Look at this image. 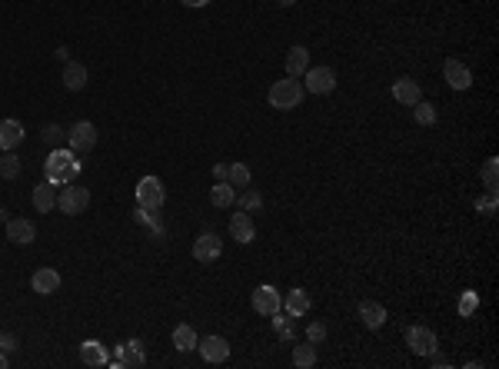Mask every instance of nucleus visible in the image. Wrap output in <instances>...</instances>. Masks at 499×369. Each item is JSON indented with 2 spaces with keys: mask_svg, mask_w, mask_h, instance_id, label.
I'll list each match as a JSON object with an SVG mask.
<instances>
[{
  "mask_svg": "<svg viewBox=\"0 0 499 369\" xmlns=\"http://www.w3.org/2000/svg\"><path fill=\"white\" fill-rule=\"evenodd\" d=\"M137 203L140 210H160L167 203V190H163L160 176H143L137 183Z\"/></svg>",
  "mask_w": 499,
  "mask_h": 369,
  "instance_id": "obj_4",
  "label": "nucleus"
},
{
  "mask_svg": "<svg viewBox=\"0 0 499 369\" xmlns=\"http://www.w3.org/2000/svg\"><path fill=\"white\" fill-rule=\"evenodd\" d=\"M7 363H11V359H7V353H4V349H0V369L7 366Z\"/></svg>",
  "mask_w": 499,
  "mask_h": 369,
  "instance_id": "obj_38",
  "label": "nucleus"
},
{
  "mask_svg": "<svg viewBox=\"0 0 499 369\" xmlns=\"http://www.w3.org/2000/svg\"><path fill=\"white\" fill-rule=\"evenodd\" d=\"M197 333H193V326H186V323H180L174 329V346L180 349V353H190V349H197Z\"/></svg>",
  "mask_w": 499,
  "mask_h": 369,
  "instance_id": "obj_25",
  "label": "nucleus"
},
{
  "mask_svg": "<svg viewBox=\"0 0 499 369\" xmlns=\"http://www.w3.org/2000/svg\"><path fill=\"white\" fill-rule=\"evenodd\" d=\"M77 174H80V160H77V153H73V150H54L50 157H47V163H44V176L54 186H57V183L67 186Z\"/></svg>",
  "mask_w": 499,
  "mask_h": 369,
  "instance_id": "obj_1",
  "label": "nucleus"
},
{
  "mask_svg": "<svg viewBox=\"0 0 499 369\" xmlns=\"http://www.w3.org/2000/svg\"><path fill=\"white\" fill-rule=\"evenodd\" d=\"M230 236L236 243H253L256 240V226H253V219H250V213H233L230 217Z\"/></svg>",
  "mask_w": 499,
  "mask_h": 369,
  "instance_id": "obj_16",
  "label": "nucleus"
},
{
  "mask_svg": "<svg viewBox=\"0 0 499 369\" xmlns=\"http://www.w3.org/2000/svg\"><path fill=\"white\" fill-rule=\"evenodd\" d=\"M0 349H4V353H13V349H17V336H13V333H0Z\"/></svg>",
  "mask_w": 499,
  "mask_h": 369,
  "instance_id": "obj_34",
  "label": "nucleus"
},
{
  "mask_svg": "<svg viewBox=\"0 0 499 369\" xmlns=\"http://www.w3.org/2000/svg\"><path fill=\"white\" fill-rule=\"evenodd\" d=\"M87 207H90V190H87V186L67 183L57 193V210L60 213H67V217H77V213H83Z\"/></svg>",
  "mask_w": 499,
  "mask_h": 369,
  "instance_id": "obj_3",
  "label": "nucleus"
},
{
  "mask_svg": "<svg viewBox=\"0 0 499 369\" xmlns=\"http://www.w3.org/2000/svg\"><path fill=\"white\" fill-rule=\"evenodd\" d=\"M306 336H310V343H313V346H320V343L326 339V323H310V326H306Z\"/></svg>",
  "mask_w": 499,
  "mask_h": 369,
  "instance_id": "obj_33",
  "label": "nucleus"
},
{
  "mask_svg": "<svg viewBox=\"0 0 499 369\" xmlns=\"http://www.w3.org/2000/svg\"><path fill=\"white\" fill-rule=\"evenodd\" d=\"M253 310L260 313V316H277L279 310H283V296H279L273 286H256L253 289Z\"/></svg>",
  "mask_w": 499,
  "mask_h": 369,
  "instance_id": "obj_9",
  "label": "nucleus"
},
{
  "mask_svg": "<svg viewBox=\"0 0 499 369\" xmlns=\"http://www.w3.org/2000/svg\"><path fill=\"white\" fill-rule=\"evenodd\" d=\"M407 346L416 353V356H433L436 353V333L426 329V326H409L407 329Z\"/></svg>",
  "mask_w": 499,
  "mask_h": 369,
  "instance_id": "obj_8",
  "label": "nucleus"
},
{
  "mask_svg": "<svg viewBox=\"0 0 499 369\" xmlns=\"http://www.w3.org/2000/svg\"><path fill=\"white\" fill-rule=\"evenodd\" d=\"M413 116H416L419 127H433V123H436V107L419 100V104H413Z\"/></svg>",
  "mask_w": 499,
  "mask_h": 369,
  "instance_id": "obj_29",
  "label": "nucleus"
},
{
  "mask_svg": "<svg viewBox=\"0 0 499 369\" xmlns=\"http://www.w3.org/2000/svg\"><path fill=\"white\" fill-rule=\"evenodd\" d=\"M7 240L17 243V246H27V243L37 240V226L27 217H13L7 219Z\"/></svg>",
  "mask_w": 499,
  "mask_h": 369,
  "instance_id": "obj_12",
  "label": "nucleus"
},
{
  "mask_svg": "<svg viewBox=\"0 0 499 369\" xmlns=\"http://www.w3.org/2000/svg\"><path fill=\"white\" fill-rule=\"evenodd\" d=\"M360 320L366 329H383L386 326V306H380V303H360Z\"/></svg>",
  "mask_w": 499,
  "mask_h": 369,
  "instance_id": "obj_19",
  "label": "nucleus"
},
{
  "mask_svg": "<svg viewBox=\"0 0 499 369\" xmlns=\"http://www.w3.org/2000/svg\"><path fill=\"white\" fill-rule=\"evenodd\" d=\"M310 70V50L306 47H290L287 54V77H303Z\"/></svg>",
  "mask_w": 499,
  "mask_h": 369,
  "instance_id": "obj_20",
  "label": "nucleus"
},
{
  "mask_svg": "<svg viewBox=\"0 0 499 369\" xmlns=\"http://www.w3.org/2000/svg\"><path fill=\"white\" fill-rule=\"evenodd\" d=\"M210 203L220 210L233 207V203H236V190H233L227 180H217V186H210Z\"/></svg>",
  "mask_w": 499,
  "mask_h": 369,
  "instance_id": "obj_23",
  "label": "nucleus"
},
{
  "mask_svg": "<svg viewBox=\"0 0 499 369\" xmlns=\"http://www.w3.org/2000/svg\"><path fill=\"white\" fill-rule=\"evenodd\" d=\"M80 359L87 363V366H107V363H110V356H107V346H104V343H97V339H87V343H80Z\"/></svg>",
  "mask_w": 499,
  "mask_h": 369,
  "instance_id": "obj_21",
  "label": "nucleus"
},
{
  "mask_svg": "<svg viewBox=\"0 0 499 369\" xmlns=\"http://www.w3.org/2000/svg\"><path fill=\"white\" fill-rule=\"evenodd\" d=\"M197 349L207 363H227V359H230V343H227L223 336H207V339H200Z\"/></svg>",
  "mask_w": 499,
  "mask_h": 369,
  "instance_id": "obj_11",
  "label": "nucleus"
},
{
  "mask_svg": "<svg viewBox=\"0 0 499 369\" xmlns=\"http://www.w3.org/2000/svg\"><path fill=\"white\" fill-rule=\"evenodd\" d=\"M443 77H446V83H450L453 90H469V87H473V73H469V67L459 63V60H446Z\"/></svg>",
  "mask_w": 499,
  "mask_h": 369,
  "instance_id": "obj_14",
  "label": "nucleus"
},
{
  "mask_svg": "<svg viewBox=\"0 0 499 369\" xmlns=\"http://www.w3.org/2000/svg\"><path fill=\"white\" fill-rule=\"evenodd\" d=\"M227 183H230L233 190H236V186H250V167H244V163H230Z\"/></svg>",
  "mask_w": 499,
  "mask_h": 369,
  "instance_id": "obj_30",
  "label": "nucleus"
},
{
  "mask_svg": "<svg viewBox=\"0 0 499 369\" xmlns=\"http://www.w3.org/2000/svg\"><path fill=\"white\" fill-rule=\"evenodd\" d=\"M67 147L73 153H90L97 147V127H93L90 120H77L67 130Z\"/></svg>",
  "mask_w": 499,
  "mask_h": 369,
  "instance_id": "obj_5",
  "label": "nucleus"
},
{
  "mask_svg": "<svg viewBox=\"0 0 499 369\" xmlns=\"http://www.w3.org/2000/svg\"><path fill=\"white\" fill-rule=\"evenodd\" d=\"M213 176H217V180H227V176H230V163H217V167H213Z\"/></svg>",
  "mask_w": 499,
  "mask_h": 369,
  "instance_id": "obj_36",
  "label": "nucleus"
},
{
  "mask_svg": "<svg viewBox=\"0 0 499 369\" xmlns=\"http://www.w3.org/2000/svg\"><path fill=\"white\" fill-rule=\"evenodd\" d=\"M496 174H499V160L489 157V160L483 163V183H486L489 193H496Z\"/></svg>",
  "mask_w": 499,
  "mask_h": 369,
  "instance_id": "obj_31",
  "label": "nucleus"
},
{
  "mask_svg": "<svg viewBox=\"0 0 499 369\" xmlns=\"http://www.w3.org/2000/svg\"><path fill=\"white\" fill-rule=\"evenodd\" d=\"M223 253V240L217 233H200L197 243H193V260L197 263H213V260H220Z\"/></svg>",
  "mask_w": 499,
  "mask_h": 369,
  "instance_id": "obj_10",
  "label": "nucleus"
},
{
  "mask_svg": "<svg viewBox=\"0 0 499 369\" xmlns=\"http://www.w3.org/2000/svg\"><path fill=\"white\" fill-rule=\"evenodd\" d=\"M310 306H313V300H310V293H306V289H293L290 296L283 300V310H287V316H290V320H296V316H306V313H310Z\"/></svg>",
  "mask_w": 499,
  "mask_h": 369,
  "instance_id": "obj_18",
  "label": "nucleus"
},
{
  "mask_svg": "<svg viewBox=\"0 0 499 369\" xmlns=\"http://www.w3.org/2000/svg\"><path fill=\"white\" fill-rule=\"evenodd\" d=\"M293 366H300V369L316 366V346H313V343H306V346H293Z\"/></svg>",
  "mask_w": 499,
  "mask_h": 369,
  "instance_id": "obj_27",
  "label": "nucleus"
},
{
  "mask_svg": "<svg viewBox=\"0 0 499 369\" xmlns=\"http://www.w3.org/2000/svg\"><path fill=\"white\" fill-rule=\"evenodd\" d=\"M393 100L399 107H413L423 100V90H419V83L413 80V77H399V80L393 83Z\"/></svg>",
  "mask_w": 499,
  "mask_h": 369,
  "instance_id": "obj_15",
  "label": "nucleus"
},
{
  "mask_svg": "<svg viewBox=\"0 0 499 369\" xmlns=\"http://www.w3.org/2000/svg\"><path fill=\"white\" fill-rule=\"evenodd\" d=\"M303 83L300 77H287V80H277L270 87V107H277V110H293V107H300L303 100Z\"/></svg>",
  "mask_w": 499,
  "mask_h": 369,
  "instance_id": "obj_2",
  "label": "nucleus"
},
{
  "mask_svg": "<svg viewBox=\"0 0 499 369\" xmlns=\"http://www.w3.org/2000/svg\"><path fill=\"white\" fill-rule=\"evenodd\" d=\"M306 83H303V90H310V93H333L337 90V73H333V67H310L306 73Z\"/></svg>",
  "mask_w": 499,
  "mask_h": 369,
  "instance_id": "obj_6",
  "label": "nucleus"
},
{
  "mask_svg": "<svg viewBox=\"0 0 499 369\" xmlns=\"http://www.w3.org/2000/svg\"><path fill=\"white\" fill-rule=\"evenodd\" d=\"M479 210H486V217H493V210H496V193H489L483 203H479Z\"/></svg>",
  "mask_w": 499,
  "mask_h": 369,
  "instance_id": "obj_35",
  "label": "nucleus"
},
{
  "mask_svg": "<svg viewBox=\"0 0 499 369\" xmlns=\"http://www.w3.org/2000/svg\"><path fill=\"white\" fill-rule=\"evenodd\" d=\"M20 157H17V153L13 150H4V157H0V176H4V180H17V176H20Z\"/></svg>",
  "mask_w": 499,
  "mask_h": 369,
  "instance_id": "obj_26",
  "label": "nucleus"
},
{
  "mask_svg": "<svg viewBox=\"0 0 499 369\" xmlns=\"http://www.w3.org/2000/svg\"><path fill=\"white\" fill-rule=\"evenodd\" d=\"M240 210H244V213H256V210H263V196L256 193V190H244V196H240Z\"/></svg>",
  "mask_w": 499,
  "mask_h": 369,
  "instance_id": "obj_32",
  "label": "nucleus"
},
{
  "mask_svg": "<svg viewBox=\"0 0 499 369\" xmlns=\"http://www.w3.org/2000/svg\"><path fill=\"white\" fill-rule=\"evenodd\" d=\"M279 7H293V4H296V0H277Z\"/></svg>",
  "mask_w": 499,
  "mask_h": 369,
  "instance_id": "obj_39",
  "label": "nucleus"
},
{
  "mask_svg": "<svg viewBox=\"0 0 499 369\" xmlns=\"http://www.w3.org/2000/svg\"><path fill=\"white\" fill-rule=\"evenodd\" d=\"M30 289L40 293V296H50V293H57L60 289V273L54 266H40L34 277H30Z\"/></svg>",
  "mask_w": 499,
  "mask_h": 369,
  "instance_id": "obj_13",
  "label": "nucleus"
},
{
  "mask_svg": "<svg viewBox=\"0 0 499 369\" xmlns=\"http://www.w3.org/2000/svg\"><path fill=\"white\" fill-rule=\"evenodd\" d=\"M34 207H37V213H50V210L57 207V193H54V183H50V180L34 186Z\"/></svg>",
  "mask_w": 499,
  "mask_h": 369,
  "instance_id": "obj_22",
  "label": "nucleus"
},
{
  "mask_svg": "<svg viewBox=\"0 0 499 369\" xmlns=\"http://www.w3.org/2000/svg\"><path fill=\"white\" fill-rule=\"evenodd\" d=\"M64 87L73 93H80L83 87H87V67H83V63H67V67H64Z\"/></svg>",
  "mask_w": 499,
  "mask_h": 369,
  "instance_id": "obj_24",
  "label": "nucleus"
},
{
  "mask_svg": "<svg viewBox=\"0 0 499 369\" xmlns=\"http://www.w3.org/2000/svg\"><path fill=\"white\" fill-rule=\"evenodd\" d=\"M40 140H44L47 147H54V150H57L60 143H64V140H67V130H60L57 123H47V127L40 130Z\"/></svg>",
  "mask_w": 499,
  "mask_h": 369,
  "instance_id": "obj_28",
  "label": "nucleus"
},
{
  "mask_svg": "<svg viewBox=\"0 0 499 369\" xmlns=\"http://www.w3.org/2000/svg\"><path fill=\"white\" fill-rule=\"evenodd\" d=\"M147 363V353H143V346H140L137 339H130V343H120L116 346V356L110 359V366H116V369H140Z\"/></svg>",
  "mask_w": 499,
  "mask_h": 369,
  "instance_id": "obj_7",
  "label": "nucleus"
},
{
  "mask_svg": "<svg viewBox=\"0 0 499 369\" xmlns=\"http://www.w3.org/2000/svg\"><path fill=\"white\" fill-rule=\"evenodd\" d=\"M184 4H186V7H207L210 0H184Z\"/></svg>",
  "mask_w": 499,
  "mask_h": 369,
  "instance_id": "obj_37",
  "label": "nucleus"
},
{
  "mask_svg": "<svg viewBox=\"0 0 499 369\" xmlns=\"http://www.w3.org/2000/svg\"><path fill=\"white\" fill-rule=\"evenodd\" d=\"M23 143L20 120H0V150H17Z\"/></svg>",
  "mask_w": 499,
  "mask_h": 369,
  "instance_id": "obj_17",
  "label": "nucleus"
}]
</instances>
